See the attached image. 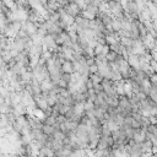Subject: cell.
<instances>
[{
  "instance_id": "obj_1",
  "label": "cell",
  "mask_w": 157,
  "mask_h": 157,
  "mask_svg": "<svg viewBox=\"0 0 157 157\" xmlns=\"http://www.w3.org/2000/svg\"><path fill=\"white\" fill-rule=\"evenodd\" d=\"M61 69H63V71H64V72L70 74V72H72V71H74V64H72V63H70V61H64V63H63V65H61Z\"/></svg>"
}]
</instances>
